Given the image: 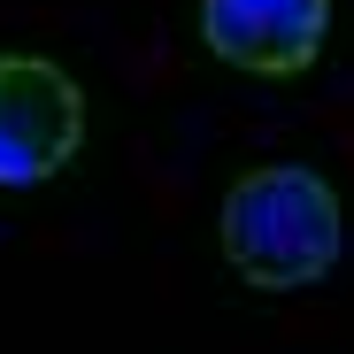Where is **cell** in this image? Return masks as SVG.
Instances as JSON below:
<instances>
[{
	"mask_svg": "<svg viewBox=\"0 0 354 354\" xmlns=\"http://www.w3.org/2000/svg\"><path fill=\"white\" fill-rule=\"evenodd\" d=\"M331 31V0H201V39L254 77L301 70Z\"/></svg>",
	"mask_w": 354,
	"mask_h": 354,
	"instance_id": "3",
	"label": "cell"
},
{
	"mask_svg": "<svg viewBox=\"0 0 354 354\" xmlns=\"http://www.w3.org/2000/svg\"><path fill=\"white\" fill-rule=\"evenodd\" d=\"M85 139L77 77L31 46H0V185H39Z\"/></svg>",
	"mask_w": 354,
	"mask_h": 354,
	"instance_id": "2",
	"label": "cell"
},
{
	"mask_svg": "<svg viewBox=\"0 0 354 354\" xmlns=\"http://www.w3.org/2000/svg\"><path fill=\"white\" fill-rule=\"evenodd\" d=\"M346 216L316 162H254L223 193V254L254 285H308L339 262Z\"/></svg>",
	"mask_w": 354,
	"mask_h": 354,
	"instance_id": "1",
	"label": "cell"
}]
</instances>
